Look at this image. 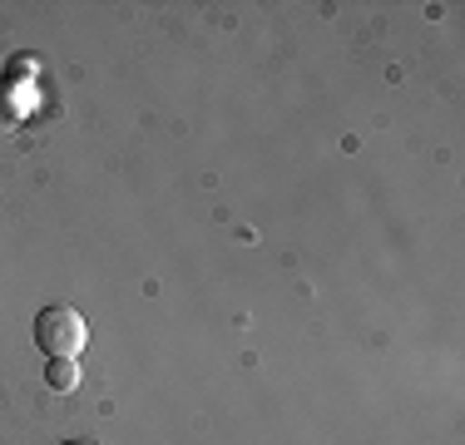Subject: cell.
Returning a JSON list of instances; mask_svg holds the SVG:
<instances>
[{
    "label": "cell",
    "instance_id": "6da1fadb",
    "mask_svg": "<svg viewBox=\"0 0 465 445\" xmlns=\"http://www.w3.org/2000/svg\"><path fill=\"white\" fill-rule=\"evenodd\" d=\"M84 337H90V327H84V317L74 307H45L35 317V341H40V351H50V356H80L84 347Z\"/></svg>",
    "mask_w": 465,
    "mask_h": 445
},
{
    "label": "cell",
    "instance_id": "7a4b0ae2",
    "mask_svg": "<svg viewBox=\"0 0 465 445\" xmlns=\"http://www.w3.org/2000/svg\"><path fill=\"white\" fill-rule=\"evenodd\" d=\"M45 381L54 386V391H74V386H80V366H74L70 356H50V366H45Z\"/></svg>",
    "mask_w": 465,
    "mask_h": 445
},
{
    "label": "cell",
    "instance_id": "3957f363",
    "mask_svg": "<svg viewBox=\"0 0 465 445\" xmlns=\"http://www.w3.org/2000/svg\"><path fill=\"white\" fill-rule=\"evenodd\" d=\"M15 124H20V99L10 94L5 84H0V134H10Z\"/></svg>",
    "mask_w": 465,
    "mask_h": 445
},
{
    "label": "cell",
    "instance_id": "277c9868",
    "mask_svg": "<svg viewBox=\"0 0 465 445\" xmlns=\"http://www.w3.org/2000/svg\"><path fill=\"white\" fill-rule=\"evenodd\" d=\"M64 445H94V440H64Z\"/></svg>",
    "mask_w": 465,
    "mask_h": 445
}]
</instances>
